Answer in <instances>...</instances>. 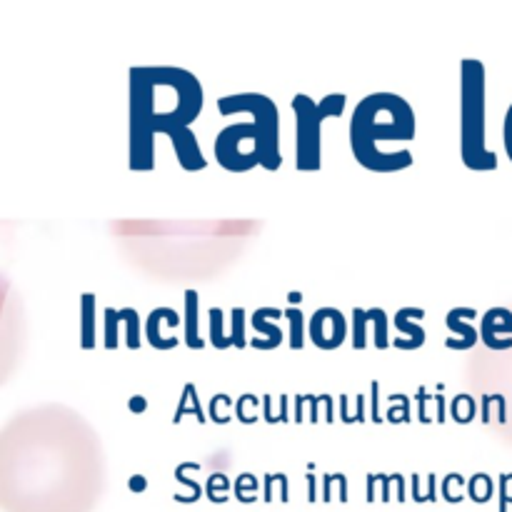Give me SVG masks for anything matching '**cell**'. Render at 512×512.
Returning <instances> with one entry per match:
<instances>
[{
  "mask_svg": "<svg viewBox=\"0 0 512 512\" xmlns=\"http://www.w3.org/2000/svg\"><path fill=\"white\" fill-rule=\"evenodd\" d=\"M163 133L170 135V140H173V148L175 153H178L180 165H183L185 170L205 168V158L198 148V140H195V135L190 133L188 125H170V128L163 130Z\"/></svg>",
  "mask_w": 512,
  "mask_h": 512,
  "instance_id": "ba28073f",
  "label": "cell"
},
{
  "mask_svg": "<svg viewBox=\"0 0 512 512\" xmlns=\"http://www.w3.org/2000/svg\"><path fill=\"white\" fill-rule=\"evenodd\" d=\"M370 390H373V420H375V423H380V405H378L380 385L373 383V385H370Z\"/></svg>",
  "mask_w": 512,
  "mask_h": 512,
  "instance_id": "4316f807",
  "label": "cell"
},
{
  "mask_svg": "<svg viewBox=\"0 0 512 512\" xmlns=\"http://www.w3.org/2000/svg\"><path fill=\"white\" fill-rule=\"evenodd\" d=\"M308 403V398H295V423H300V420H303V405Z\"/></svg>",
  "mask_w": 512,
  "mask_h": 512,
  "instance_id": "f1b7e54d",
  "label": "cell"
},
{
  "mask_svg": "<svg viewBox=\"0 0 512 512\" xmlns=\"http://www.w3.org/2000/svg\"><path fill=\"white\" fill-rule=\"evenodd\" d=\"M438 423H445V398L443 395H438Z\"/></svg>",
  "mask_w": 512,
  "mask_h": 512,
  "instance_id": "4dcf8cb0",
  "label": "cell"
},
{
  "mask_svg": "<svg viewBox=\"0 0 512 512\" xmlns=\"http://www.w3.org/2000/svg\"><path fill=\"white\" fill-rule=\"evenodd\" d=\"M363 408H365V398H363V395H360V398H358V423H363V420H365Z\"/></svg>",
  "mask_w": 512,
  "mask_h": 512,
  "instance_id": "1f68e13d",
  "label": "cell"
},
{
  "mask_svg": "<svg viewBox=\"0 0 512 512\" xmlns=\"http://www.w3.org/2000/svg\"><path fill=\"white\" fill-rule=\"evenodd\" d=\"M210 340H213V345L218 350H225L233 345V340L225 338L223 335V310L220 308H210Z\"/></svg>",
  "mask_w": 512,
  "mask_h": 512,
  "instance_id": "e0dca14e",
  "label": "cell"
},
{
  "mask_svg": "<svg viewBox=\"0 0 512 512\" xmlns=\"http://www.w3.org/2000/svg\"><path fill=\"white\" fill-rule=\"evenodd\" d=\"M285 318L290 320V348L300 350L303 348V313L298 308H288L285 310Z\"/></svg>",
  "mask_w": 512,
  "mask_h": 512,
  "instance_id": "d6986e66",
  "label": "cell"
},
{
  "mask_svg": "<svg viewBox=\"0 0 512 512\" xmlns=\"http://www.w3.org/2000/svg\"><path fill=\"white\" fill-rule=\"evenodd\" d=\"M512 313L508 308H493L483 315L480 323V338L490 350L512 348Z\"/></svg>",
  "mask_w": 512,
  "mask_h": 512,
  "instance_id": "52a82bcc",
  "label": "cell"
},
{
  "mask_svg": "<svg viewBox=\"0 0 512 512\" xmlns=\"http://www.w3.org/2000/svg\"><path fill=\"white\" fill-rule=\"evenodd\" d=\"M345 93H330L320 103H315L308 95L298 93L293 98V113H295V165L298 170L313 173L320 170L323 160H320V125L330 115H340L345 110Z\"/></svg>",
  "mask_w": 512,
  "mask_h": 512,
  "instance_id": "3957f363",
  "label": "cell"
},
{
  "mask_svg": "<svg viewBox=\"0 0 512 512\" xmlns=\"http://www.w3.org/2000/svg\"><path fill=\"white\" fill-rule=\"evenodd\" d=\"M388 420L390 423H410V403L405 395H400V408L393 403V408H390L388 413Z\"/></svg>",
  "mask_w": 512,
  "mask_h": 512,
  "instance_id": "d4e9b609",
  "label": "cell"
},
{
  "mask_svg": "<svg viewBox=\"0 0 512 512\" xmlns=\"http://www.w3.org/2000/svg\"><path fill=\"white\" fill-rule=\"evenodd\" d=\"M120 320L125 323V330H128V348L138 350L140 348V318L133 308L120 310Z\"/></svg>",
  "mask_w": 512,
  "mask_h": 512,
  "instance_id": "ac0fdd59",
  "label": "cell"
},
{
  "mask_svg": "<svg viewBox=\"0 0 512 512\" xmlns=\"http://www.w3.org/2000/svg\"><path fill=\"white\" fill-rule=\"evenodd\" d=\"M345 333H348V323H345L340 310H315L313 320H310V340H313L320 350L340 348L345 340Z\"/></svg>",
  "mask_w": 512,
  "mask_h": 512,
  "instance_id": "8992f818",
  "label": "cell"
},
{
  "mask_svg": "<svg viewBox=\"0 0 512 512\" xmlns=\"http://www.w3.org/2000/svg\"><path fill=\"white\" fill-rule=\"evenodd\" d=\"M503 140H505V150H508V158L512 160V105L508 108V113H505Z\"/></svg>",
  "mask_w": 512,
  "mask_h": 512,
  "instance_id": "484cf974",
  "label": "cell"
},
{
  "mask_svg": "<svg viewBox=\"0 0 512 512\" xmlns=\"http://www.w3.org/2000/svg\"><path fill=\"white\" fill-rule=\"evenodd\" d=\"M95 295H83V348L90 350L95 345Z\"/></svg>",
  "mask_w": 512,
  "mask_h": 512,
  "instance_id": "9a60e30c",
  "label": "cell"
},
{
  "mask_svg": "<svg viewBox=\"0 0 512 512\" xmlns=\"http://www.w3.org/2000/svg\"><path fill=\"white\" fill-rule=\"evenodd\" d=\"M425 310L423 308H403L398 310V315H395V328L400 330V333L408 335L410 340H393L395 348L400 350H415V348H423L425 345V330L420 328V325L413 323V318H423Z\"/></svg>",
  "mask_w": 512,
  "mask_h": 512,
  "instance_id": "9c48e42d",
  "label": "cell"
},
{
  "mask_svg": "<svg viewBox=\"0 0 512 512\" xmlns=\"http://www.w3.org/2000/svg\"><path fill=\"white\" fill-rule=\"evenodd\" d=\"M463 110H460V153L470 170H495L498 155L485 145V65L480 60H463Z\"/></svg>",
  "mask_w": 512,
  "mask_h": 512,
  "instance_id": "7a4b0ae2",
  "label": "cell"
},
{
  "mask_svg": "<svg viewBox=\"0 0 512 512\" xmlns=\"http://www.w3.org/2000/svg\"><path fill=\"white\" fill-rule=\"evenodd\" d=\"M198 310H200L198 293H195V290H185V345H188L190 350H200L205 345V340H200Z\"/></svg>",
  "mask_w": 512,
  "mask_h": 512,
  "instance_id": "7c38bea8",
  "label": "cell"
},
{
  "mask_svg": "<svg viewBox=\"0 0 512 512\" xmlns=\"http://www.w3.org/2000/svg\"><path fill=\"white\" fill-rule=\"evenodd\" d=\"M235 348H245V310L233 308V335H230Z\"/></svg>",
  "mask_w": 512,
  "mask_h": 512,
  "instance_id": "cb8c5ba5",
  "label": "cell"
},
{
  "mask_svg": "<svg viewBox=\"0 0 512 512\" xmlns=\"http://www.w3.org/2000/svg\"><path fill=\"white\" fill-rule=\"evenodd\" d=\"M188 413H193L195 418H198V423H205V413H203V408H200L198 390H195V385H193V383L185 385V390H183V400H180L178 410H175L173 423H180V420H183L185 415H188Z\"/></svg>",
  "mask_w": 512,
  "mask_h": 512,
  "instance_id": "5bb4252c",
  "label": "cell"
},
{
  "mask_svg": "<svg viewBox=\"0 0 512 512\" xmlns=\"http://www.w3.org/2000/svg\"><path fill=\"white\" fill-rule=\"evenodd\" d=\"M218 110L223 115L233 113H250L253 123L263 133V168L278 170L283 158H280V115L273 100L263 93H238L225 95L218 100Z\"/></svg>",
  "mask_w": 512,
  "mask_h": 512,
  "instance_id": "277c9868",
  "label": "cell"
},
{
  "mask_svg": "<svg viewBox=\"0 0 512 512\" xmlns=\"http://www.w3.org/2000/svg\"><path fill=\"white\" fill-rule=\"evenodd\" d=\"M468 313H470V308H455V310H450V313H448L445 323H448V328L453 330L455 335H460L463 340H455V338L445 340V348L468 350V348H473L475 343H478V330H475L473 325H468V323H463V320H460V318H465Z\"/></svg>",
  "mask_w": 512,
  "mask_h": 512,
  "instance_id": "30bf717a",
  "label": "cell"
},
{
  "mask_svg": "<svg viewBox=\"0 0 512 512\" xmlns=\"http://www.w3.org/2000/svg\"><path fill=\"white\" fill-rule=\"evenodd\" d=\"M118 325H120V310L105 308V348H118Z\"/></svg>",
  "mask_w": 512,
  "mask_h": 512,
  "instance_id": "7402d4cb",
  "label": "cell"
},
{
  "mask_svg": "<svg viewBox=\"0 0 512 512\" xmlns=\"http://www.w3.org/2000/svg\"><path fill=\"white\" fill-rule=\"evenodd\" d=\"M145 485H148V483H145L143 475H135L133 483H130V490H135V493H138V490H145Z\"/></svg>",
  "mask_w": 512,
  "mask_h": 512,
  "instance_id": "f546056e",
  "label": "cell"
},
{
  "mask_svg": "<svg viewBox=\"0 0 512 512\" xmlns=\"http://www.w3.org/2000/svg\"><path fill=\"white\" fill-rule=\"evenodd\" d=\"M165 308H155L153 313L148 315V328H145V335H148V343L158 350H170L178 345V338H163L160 335V320H163Z\"/></svg>",
  "mask_w": 512,
  "mask_h": 512,
  "instance_id": "4fadbf2b",
  "label": "cell"
},
{
  "mask_svg": "<svg viewBox=\"0 0 512 512\" xmlns=\"http://www.w3.org/2000/svg\"><path fill=\"white\" fill-rule=\"evenodd\" d=\"M373 323H375V345L385 350L390 345L388 338V315L383 308H373Z\"/></svg>",
  "mask_w": 512,
  "mask_h": 512,
  "instance_id": "603a6c76",
  "label": "cell"
},
{
  "mask_svg": "<svg viewBox=\"0 0 512 512\" xmlns=\"http://www.w3.org/2000/svg\"><path fill=\"white\" fill-rule=\"evenodd\" d=\"M288 300H290V303H293V305H298L300 300H303V295H300V293H290Z\"/></svg>",
  "mask_w": 512,
  "mask_h": 512,
  "instance_id": "d6a6232c",
  "label": "cell"
},
{
  "mask_svg": "<svg viewBox=\"0 0 512 512\" xmlns=\"http://www.w3.org/2000/svg\"><path fill=\"white\" fill-rule=\"evenodd\" d=\"M475 410H478V405H475V400L470 398V395H458V398L450 403V415H453L455 423L460 425H468L470 420L475 418Z\"/></svg>",
  "mask_w": 512,
  "mask_h": 512,
  "instance_id": "2e32d148",
  "label": "cell"
},
{
  "mask_svg": "<svg viewBox=\"0 0 512 512\" xmlns=\"http://www.w3.org/2000/svg\"><path fill=\"white\" fill-rule=\"evenodd\" d=\"M470 495H473L475 503H488V498L493 495V480H490V475H473V480H470Z\"/></svg>",
  "mask_w": 512,
  "mask_h": 512,
  "instance_id": "44dd1931",
  "label": "cell"
},
{
  "mask_svg": "<svg viewBox=\"0 0 512 512\" xmlns=\"http://www.w3.org/2000/svg\"><path fill=\"white\" fill-rule=\"evenodd\" d=\"M370 320V313L368 310H360L355 308L353 310V348L355 350H363L365 345H368V335H365V325H368Z\"/></svg>",
  "mask_w": 512,
  "mask_h": 512,
  "instance_id": "ffe728a7",
  "label": "cell"
},
{
  "mask_svg": "<svg viewBox=\"0 0 512 512\" xmlns=\"http://www.w3.org/2000/svg\"><path fill=\"white\" fill-rule=\"evenodd\" d=\"M215 158L233 173L263 163V133L255 123H233L215 138Z\"/></svg>",
  "mask_w": 512,
  "mask_h": 512,
  "instance_id": "5b68a950",
  "label": "cell"
},
{
  "mask_svg": "<svg viewBox=\"0 0 512 512\" xmlns=\"http://www.w3.org/2000/svg\"><path fill=\"white\" fill-rule=\"evenodd\" d=\"M145 408H148V400H145L143 395H135V398L130 400V410H133V413H143Z\"/></svg>",
  "mask_w": 512,
  "mask_h": 512,
  "instance_id": "83f0119b",
  "label": "cell"
},
{
  "mask_svg": "<svg viewBox=\"0 0 512 512\" xmlns=\"http://www.w3.org/2000/svg\"><path fill=\"white\" fill-rule=\"evenodd\" d=\"M280 315H285V313H280L278 308H260L258 313L253 315V328L258 330V333L268 335V340H253V348L273 350L283 343V333H280L278 325L268 323V318H280Z\"/></svg>",
  "mask_w": 512,
  "mask_h": 512,
  "instance_id": "8fae6325",
  "label": "cell"
},
{
  "mask_svg": "<svg viewBox=\"0 0 512 512\" xmlns=\"http://www.w3.org/2000/svg\"><path fill=\"white\" fill-rule=\"evenodd\" d=\"M415 113L408 100L395 93H373L355 108L350 123V145L360 165L375 173H395L413 165L410 150L383 153L378 140H413Z\"/></svg>",
  "mask_w": 512,
  "mask_h": 512,
  "instance_id": "6da1fadb",
  "label": "cell"
}]
</instances>
